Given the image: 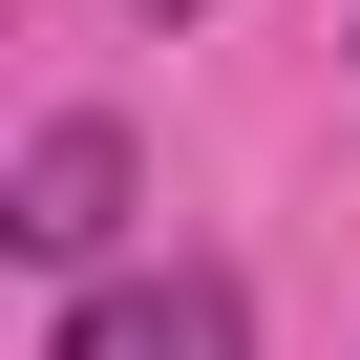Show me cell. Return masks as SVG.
<instances>
[{
	"instance_id": "6da1fadb",
	"label": "cell",
	"mask_w": 360,
	"mask_h": 360,
	"mask_svg": "<svg viewBox=\"0 0 360 360\" xmlns=\"http://www.w3.org/2000/svg\"><path fill=\"white\" fill-rule=\"evenodd\" d=\"M43 360H255V297H233L212 255H169V276L64 297V339H43Z\"/></svg>"
},
{
	"instance_id": "7a4b0ae2",
	"label": "cell",
	"mask_w": 360,
	"mask_h": 360,
	"mask_svg": "<svg viewBox=\"0 0 360 360\" xmlns=\"http://www.w3.org/2000/svg\"><path fill=\"white\" fill-rule=\"evenodd\" d=\"M0 233H22V255H106V233H127V127H106V106L22 127V191H0Z\"/></svg>"
},
{
	"instance_id": "3957f363",
	"label": "cell",
	"mask_w": 360,
	"mask_h": 360,
	"mask_svg": "<svg viewBox=\"0 0 360 360\" xmlns=\"http://www.w3.org/2000/svg\"><path fill=\"white\" fill-rule=\"evenodd\" d=\"M148 22H191V0H148Z\"/></svg>"
}]
</instances>
